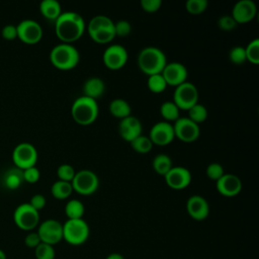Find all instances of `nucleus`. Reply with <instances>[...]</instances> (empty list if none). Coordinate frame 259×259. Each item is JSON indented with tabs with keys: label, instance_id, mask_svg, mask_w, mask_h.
Listing matches in <instances>:
<instances>
[{
	"label": "nucleus",
	"instance_id": "obj_28",
	"mask_svg": "<svg viewBox=\"0 0 259 259\" xmlns=\"http://www.w3.org/2000/svg\"><path fill=\"white\" fill-rule=\"evenodd\" d=\"M84 211V204L77 198L70 199L65 205V213L68 219H82Z\"/></svg>",
	"mask_w": 259,
	"mask_h": 259
},
{
	"label": "nucleus",
	"instance_id": "obj_25",
	"mask_svg": "<svg viewBox=\"0 0 259 259\" xmlns=\"http://www.w3.org/2000/svg\"><path fill=\"white\" fill-rule=\"evenodd\" d=\"M109 111L116 117L124 118L132 114V107L126 100L122 98H114L109 103Z\"/></svg>",
	"mask_w": 259,
	"mask_h": 259
},
{
	"label": "nucleus",
	"instance_id": "obj_38",
	"mask_svg": "<svg viewBox=\"0 0 259 259\" xmlns=\"http://www.w3.org/2000/svg\"><path fill=\"white\" fill-rule=\"evenodd\" d=\"M224 174H225L224 168L220 163L213 162V163H210L209 165H207V167H206V175L208 178H210L212 180L217 181Z\"/></svg>",
	"mask_w": 259,
	"mask_h": 259
},
{
	"label": "nucleus",
	"instance_id": "obj_43",
	"mask_svg": "<svg viewBox=\"0 0 259 259\" xmlns=\"http://www.w3.org/2000/svg\"><path fill=\"white\" fill-rule=\"evenodd\" d=\"M162 5V0H141L142 8L147 12H155Z\"/></svg>",
	"mask_w": 259,
	"mask_h": 259
},
{
	"label": "nucleus",
	"instance_id": "obj_2",
	"mask_svg": "<svg viewBox=\"0 0 259 259\" xmlns=\"http://www.w3.org/2000/svg\"><path fill=\"white\" fill-rule=\"evenodd\" d=\"M167 64L165 53L157 47H145L138 55V66L148 76L161 73Z\"/></svg>",
	"mask_w": 259,
	"mask_h": 259
},
{
	"label": "nucleus",
	"instance_id": "obj_24",
	"mask_svg": "<svg viewBox=\"0 0 259 259\" xmlns=\"http://www.w3.org/2000/svg\"><path fill=\"white\" fill-rule=\"evenodd\" d=\"M39 11L47 19L56 20L62 13V8L58 0H42L39 3Z\"/></svg>",
	"mask_w": 259,
	"mask_h": 259
},
{
	"label": "nucleus",
	"instance_id": "obj_35",
	"mask_svg": "<svg viewBox=\"0 0 259 259\" xmlns=\"http://www.w3.org/2000/svg\"><path fill=\"white\" fill-rule=\"evenodd\" d=\"M208 5L207 0H187L185 3L186 10L192 14L203 12Z\"/></svg>",
	"mask_w": 259,
	"mask_h": 259
},
{
	"label": "nucleus",
	"instance_id": "obj_23",
	"mask_svg": "<svg viewBox=\"0 0 259 259\" xmlns=\"http://www.w3.org/2000/svg\"><path fill=\"white\" fill-rule=\"evenodd\" d=\"M23 179V170L17 167L10 168L4 172L3 176V184L6 188L14 190L17 189L22 183Z\"/></svg>",
	"mask_w": 259,
	"mask_h": 259
},
{
	"label": "nucleus",
	"instance_id": "obj_1",
	"mask_svg": "<svg viewBox=\"0 0 259 259\" xmlns=\"http://www.w3.org/2000/svg\"><path fill=\"white\" fill-rule=\"evenodd\" d=\"M86 28L83 16L75 11L62 12L55 20V30L62 42L72 44L82 36Z\"/></svg>",
	"mask_w": 259,
	"mask_h": 259
},
{
	"label": "nucleus",
	"instance_id": "obj_27",
	"mask_svg": "<svg viewBox=\"0 0 259 259\" xmlns=\"http://www.w3.org/2000/svg\"><path fill=\"white\" fill-rule=\"evenodd\" d=\"M152 165H153L154 170L161 175H165L173 167L172 159L170 158V156H168L167 154H164V153L157 154L153 158Z\"/></svg>",
	"mask_w": 259,
	"mask_h": 259
},
{
	"label": "nucleus",
	"instance_id": "obj_20",
	"mask_svg": "<svg viewBox=\"0 0 259 259\" xmlns=\"http://www.w3.org/2000/svg\"><path fill=\"white\" fill-rule=\"evenodd\" d=\"M186 209L192 219L202 221L206 219L209 213V204L203 196L193 194L186 201Z\"/></svg>",
	"mask_w": 259,
	"mask_h": 259
},
{
	"label": "nucleus",
	"instance_id": "obj_33",
	"mask_svg": "<svg viewBox=\"0 0 259 259\" xmlns=\"http://www.w3.org/2000/svg\"><path fill=\"white\" fill-rule=\"evenodd\" d=\"M246 59L253 64L259 63V38L252 39L245 48Z\"/></svg>",
	"mask_w": 259,
	"mask_h": 259
},
{
	"label": "nucleus",
	"instance_id": "obj_11",
	"mask_svg": "<svg viewBox=\"0 0 259 259\" xmlns=\"http://www.w3.org/2000/svg\"><path fill=\"white\" fill-rule=\"evenodd\" d=\"M36 232L42 243L52 246L63 240V224L54 219H48L41 222Z\"/></svg>",
	"mask_w": 259,
	"mask_h": 259
},
{
	"label": "nucleus",
	"instance_id": "obj_10",
	"mask_svg": "<svg viewBox=\"0 0 259 259\" xmlns=\"http://www.w3.org/2000/svg\"><path fill=\"white\" fill-rule=\"evenodd\" d=\"M37 157L36 148L27 142L16 145L12 151V160L15 167L22 170L35 166Z\"/></svg>",
	"mask_w": 259,
	"mask_h": 259
},
{
	"label": "nucleus",
	"instance_id": "obj_5",
	"mask_svg": "<svg viewBox=\"0 0 259 259\" xmlns=\"http://www.w3.org/2000/svg\"><path fill=\"white\" fill-rule=\"evenodd\" d=\"M90 37L99 44H107L115 37L114 22L112 19L103 14L93 16L87 25Z\"/></svg>",
	"mask_w": 259,
	"mask_h": 259
},
{
	"label": "nucleus",
	"instance_id": "obj_44",
	"mask_svg": "<svg viewBox=\"0 0 259 259\" xmlns=\"http://www.w3.org/2000/svg\"><path fill=\"white\" fill-rule=\"evenodd\" d=\"M46 202H47L46 197H45L42 194H40V193H36V194H34V195L31 196V198H30V200H29L28 203H29L34 209H36L37 211H39L41 208L45 207Z\"/></svg>",
	"mask_w": 259,
	"mask_h": 259
},
{
	"label": "nucleus",
	"instance_id": "obj_37",
	"mask_svg": "<svg viewBox=\"0 0 259 259\" xmlns=\"http://www.w3.org/2000/svg\"><path fill=\"white\" fill-rule=\"evenodd\" d=\"M75 173H76L75 168L71 164H68V163L61 164L57 169V175H58L59 179L65 180V181L71 182Z\"/></svg>",
	"mask_w": 259,
	"mask_h": 259
},
{
	"label": "nucleus",
	"instance_id": "obj_19",
	"mask_svg": "<svg viewBox=\"0 0 259 259\" xmlns=\"http://www.w3.org/2000/svg\"><path fill=\"white\" fill-rule=\"evenodd\" d=\"M218 191L224 196H235L242 189L241 179L232 173H225L215 181Z\"/></svg>",
	"mask_w": 259,
	"mask_h": 259
},
{
	"label": "nucleus",
	"instance_id": "obj_46",
	"mask_svg": "<svg viewBox=\"0 0 259 259\" xmlns=\"http://www.w3.org/2000/svg\"><path fill=\"white\" fill-rule=\"evenodd\" d=\"M105 259H124L123 256L119 253H111Z\"/></svg>",
	"mask_w": 259,
	"mask_h": 259
},
{
	"label": "nucleus",
	"instance_id": "obj_4",
	"mask_svg": "<svg viewBox=\"0 0 259 259\" xmlns=\"http://www.w3.org/2000/svg\"><path fill=\"white\" fill-rule=\"evenodd\" d=\"M98 113L99 106L97 100L85 95L77 97L71 106V114L79 124L87 125L94 122Z\"/></svg>",
	"mask_w": 259,
	"mask_h": 259
},
{
	"label": "nucleus",
	"instance_id": "obj_9",
	"mask_svg": "<svg viewBox=\"0 0 259 259\" xmlns=\"http://www.w3.org/2000/svg\"><path fill=\"white\" fill-rule=\"evenodd\" d=\"M197 100L198 90L193 83L185 81L175 86L173 92V102L178 106L179 109H189L192 105L197 103Z\"/></svg>",
	"mask_w": 259,
	"mask_h": 259
},
{
	"label": "nucleus",
	"instance_id": "obj_29",
	"mask_svg": "<svg viewBox=\"0 0 259 259\" xmlns=\"http://www.w3.org/2000/svg\"><path fill=\"white\" fill-rule=\"evenodd\" d=\"M180 109L173 101H165L160 106V113L166 121H175L180 114Z\"/></svg>",
	"mask_w": 259,
	"mask_h": 259
},
{
	"label": "nucleus",
	"instance_id": "obj_16",
	"mask_svg": "<svg viewBox=\"0 0 259 259\" xmlns=\"http://www.w3.org/2000/svg\"><path fill=\"white\" fill-rule=\"evenodd\" d=\"M165 181L173 189H183L191 182V172L183 166H173L165 175Z\"/></svg>",
	"mask_w": 259,
	"mask_h": 259
},
{
	"label": "nucleus",
	"instance_id": "obj_7",
	"mask_svg": "<svg viewBox=\"0 0 259 259\" xmlns=\"http://www.w3.org/2000/svg\"><path fill=\"white\" fill-rule=\"evenodd\" d=\"M13 221L20 230L32 231L39 224V212L28 202H24L14 209Z\"/></svg>",
	"mask_w": 259,
	"mask_h": 259
},
{
	"label": "nucleus",
	"instance_id": "obj_26",
	"mask_svg": "<svg viewBox=\"0 0 259 259\" xmlns=\"http://www.w3.org/2000/svg\"><path fill=\"white\" fill-rule=\"evenodd\" d=\"M73 191V186L70 181H65L58 179L52 184L51 192L55 198L65 199L71 195Z\"/></svg>",
	"mask_w": 259,
	"mask_h": 259
},
{
	"label": "nucleus",
	"instance_id": "obj_17",
	"mask_svg": "<svg viewBox=\"0 0 259 259\" xmlns=\"http://www.w3.org/2000/svg\"><path fill=\"white\" fill-rule=\"evenodd\" d=\"M161 74L163 75L167 85L177 86L186 81L188 72L182 63L170 62L165 65Z\"/></svg>",
	"mask_w": 259,
	"mask_h": 259
},
{
	"label": "nucleus",
	"instance_id": "obj_3",
	"mask_svg": "<svg viewBox=\"0 0 259 259\" xmlns=\"http://www.w3.org/2000/svg\"><path fill=\"white\" fill-rule=\"evenodd\" d=\"M50 61L58 69L70 70L78 65L80 61V53L72 44L61 42L51 50Z\"/></svg>",
	"mask_w": 259,
	"mask_h": 259
},
{
	"label": "nucleus",
	"instance_id": "obj_14",
	"mask_svg": "<svg viewBox=\"0 0 259 259\" xmlns=\"http://www.w3.org/2000/svg\"><path fill=\"white\" fill-rule=\"evenodd\" d=\"M175 137L183 142H193L200 134L198 123L191 120L189 117H178L173 124Z\"/></svg>",
	"mask_w": 259,
	"mask_h": 259
},
{
	"label": "nucleus",
	"instance_id": "obj_30",
	"mask_svg": "<svg viewBox=\"0 0 259 259\" xmlns=\"http://www.w3.org/2000/svg\"><path fill=\"white\" fill-rule=\"evenodd\" d=\"M147 85L148 88L154 93H160L167 87V83L161 73L150 75L147 80Z\"/></svg>",
	"mask_w": 259,
	"mask_h": 259
},
{
	"label": "nucleus",
	"instance_id": "obj_41",
	"mask_svg": "<svg viewBox=\"0 0 259 259\" xmlns=\"http://www.w3.org/2000/svg\"><path fill=\"white\" fill-rule=\"evenodd\" d=\"M39 177H40V172L35 166L29 167L23 170V179L28 183L36 182L39 179Z\"/></svg>",
	"mask_w": 259,
	"mask_h": 259
},
{
	"label": "nucleus",
	"instance_id": "obj_34",
	"mask_svg": "<svg viewBox=\"0 0 259 259\" xmlns=\"http://www.w3.org/2000/svg\"><path fill=\"white\" fill-rule=\"evenodd\" d=\"M34 255L36 259H55L56 251L54 246L41 242L34 249Z\"/></svg>",
	"mask_w": 259,
	"mask_h": 259
},
{
	"label": "nucleus",
	"instance_id": "obj_31",
	"mask_svg": "<svg viewBox=\"0 0 259 259\" xmlns=\"http://www.w3.org/2000/svg\"><path fill=\"white\" fill-rule=\"evenodd\" d=\"M188 110V116L191 120H193L196 123H200L204 121L207 117V109L203 104L195 103L192 105Z\"/></svg>",
	"mask_w": 259,
	"mask_h": 259
},
{
	"label": "nucleus",
	"instance_id": "obj_13",
	"mask_svg": "<svg viewBox=\"0 0 259 259\" xmlns=\"http://www.w3.org/2000/svg\"><path fill=\"white\" fill-rule=\"evenodd\" d=\"M128 54L126 49L119 44H112L108 46L102 55L104 65L112 70H117L123 67L127 61Z\"/></svg>",
	"mask_w": 259,
	"mask_h": 259
},
{
	"label": "nucleus",
	"instance_id": "obj_6",
	"mask_svg": "<svg viewBox=\"0 0 259 259\" xmlns=\"http://www.w3.org/2000/svg\"><path fill=\"white\" fill-rule=\"evenodd\" d=\"M90 235V229L83 219H68L63 224V239L74 246L84 244Z\"/></svg>",
	"mask_w": 259,
	"mask_h": 259
},
{
	"label": "nucleus",
	"instance_id": "obj_21",
	"mask_svg": "<svg viewBox=\"0 0 259 259\" xmlns=\"http://www.w3.org/2000/svg\"><path fill=\"white\" fill-rule=\"evenodd\" d=\"M142 130L143 125L141 120L132 114L121 118L118 123L119 135L127 142H132L134 139L142 135Z\"/></svg>",
	"mask_w": 259,
	"mask_h": 259
},
{
	"label": "nucleus",
	"instance_id": "obj_39",
	"mask_svg": "<svg viewBox=\"0 0 259 259\" xmlns=\"http://www.w3.org/2000/svg\"><path fill=\"white\" fill-rule=\"evenodd\" d=\"M236 20L233 18L231 14H225L222 15L218 19V26L223 30H232L237 26Z\"/></svg>",
	"mask_w": 259,
	"mask_h": 259
},
{
	"label": "nucleus",
	"instance_id": "obj_40",
	"mask_svg": "<svg viewBox=\"0 0 259 259\" xmlns=\"http://www.w3.org/2000/svg\"><path fill=\"white\" fill-rule=\"evenodd\" d=\"M114 31H115V35H119V36L128 35L132 31V25L127 20L120 19L114 22Z\"/></svg>",
	"mask_w": 259,
	"mask_h": 259
},
{
	"label": "nucleus",
	"instance_id": "obj_36",
	"mask_svg": "<svg viewBox=\"0 0 259 259\" xmlns=\"http://www.w3.org/2000/svg\"><path fill=\"white\" fill-rule=\"evenodd\" d=\"M229 57L232 63L236 65H241L243 64L247 59H246V53H245V48L242 46H235L230 50Z\"/></svg>",
	"mask_w": 259,
	"mask_h": 259
},
{
	"label": "nucleus",
	"instance_id": "obj_22",
	"mask_svg": "<svg viewBox=\"0 0 259 259\" xmlns=\"http://www.w3.org/2000/svg\"><path fill=\"white\" fill-rule=\"evenodd\" d=\"M105 91V83L99 77H90L83 84V95L95 100L102 96Z\"/></svg>",
	"mask_w": 259,
	"mask_h": 259
},
{
	"label": "nucleus",
	"instance_id": "obj_32",
	"mask_svg": "<svg viewBox=\"0 0 259 259\" xmlns=\"http://www.w3.org/2000/svg\"><path fill=\"white\" fill-rule=\"evenodd\" d=\"M130 143L135 151H137L138 153H142V154H145V153H148L149 151H151V149L154 145L152 143V141L150 140V138L148 136H144V135H140L139 137H137Z\"/></svg>",
	"mask_w": 259,
	"mask_h": 259
},
{
	"label": "nucleus",
	"instance_id": "obj_47",
	"mask_svg": "<svg viewBox=\"0 0 259 259\" xmlns=\"http://www.w3.org/2000/svg\"><path fill=\"white\" fill-rule=\"evenodd\" d=\"M0 259H7L6 253L2 249H0Z\"/></svg>",
	"mask_w": 259,
	"mask_h": 259
},
{
	"label": "nucleus",
	"instance_id": "obj_12",
	"mask_svg": "<svg viewBox=\"0 0 259 259\" xmlns=\"http://www.w3.org/2000/svg\"><path fill=\"white\" fill-rule=\"evenodd\" d=\"M17 37L24 44H37L42 37V28L40 24L33 19H23L17 25Z\"/></svg>",
	"mask_w": 259,
	"mask_h": 259
},
{
	"label": "nucleus",
	"instance_id": "obj_45",
	"mask_svg": "<svg viewBox=\"0 0 259 259\" xmlns=\"http://www.w3.org/2000/svg\"><path fill=\"white\" fill-rule=\"evenodd\" d=\"M1 35L3 38L7 40H12L17 37V29L16 25L13 24H7L5 25L1 30Z\"/></svg>",
	"mask_w": 259,
	"mask_h": 259
},
{
	"label": "nucleus",
	"instance_id": "obj_15",
	"mask_svg": "<svg viewBox=\"0 0 259 259\" xmlns=\"http://www.w3.org/2000/svg\"><path fill=\"white\" fill-rule=\"evenodd\" d=\"M150 140L153 144L159 146H165L170 144L175 138L173 124L166 120L155 122L149 133Z\"/></svg>",
	"mask_w": 259,
	"mask_h": 259
},
{
	"label": "nucleus",
	"instance_id": "obj_18",
	"mask_svg": "<svg viewBox=\"0 0 259 259\" xmlns=\"http://www.w3.org/2000/svg\"><path fill=\"white\" fill-rule=\"evenodd\" d=\"M257 13V7L253 0H238L232 9V16L237 23H245L252 20Z\"/></svg>",
	"mask_w": 259,
	"mask_h": 259
},
{
	"label": "nucleus",
	"instance_id": "obj_8",
	"mask_svg": "<svg viewBox=\"0 0 259 259\" xmlns=\"http://www.w3.org/2000/svg\"><path fill=\"white\" fill-rule=\"evenodd\" d=\"M73 190L83 195H89L95 192L99 186L97 174L90 169H81L77 171L71 181Z\"/></svg>",
	"mask_w": 259,
	"mask_h": 259
},
{
	"label": "nucleus",
	"instance_id": "obj_42",
	"mask_svg": "<svg viewBox=\"0 0 259 259\" xmlns=\"http://www.w3.org/2000/svg\"><path fill=\"white\" fill-rule=\"evenodd\" d=\"M41 243L37 232H29L24 238V244L26 247L35 249Z\"/></svg>",
	"mask_w": 259,
	"mask_h": 259
}]
</instances>
